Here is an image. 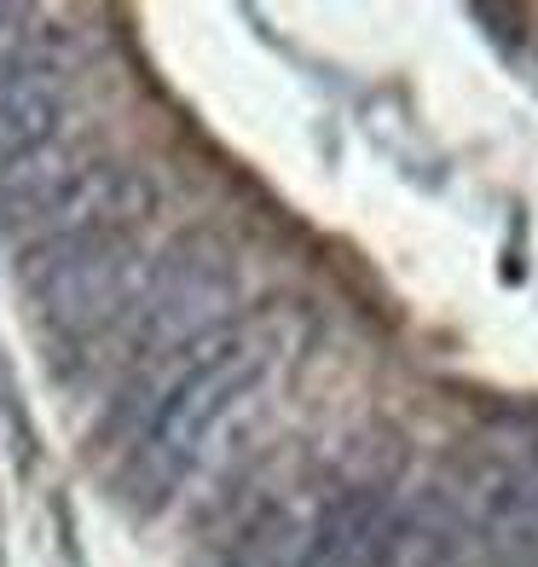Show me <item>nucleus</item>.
Instances as JSON below:
<instances>
[{
	"label": "nucleus",
	"instance_id": "f257e3e1",
	"mask_svg": "<svg viewBox=\"0 0 538 567\" xmlns=\"http://www.w3.org/2000/svg\"><path fill=\"white\" fill-rule=\"evenodd\" d=\"M267 365H272V353L249 330H215V337H203L197 348L179 353L174 377L151 394L139 441L127 452V470H122L127 498L139 509L168 504L179 493V481L203 463L209 441L226 429V417L255 394Z\"/></svg>",
	"mask_w": 538,
	"mask_h": 567
},
{
	"label": "nucleus",
	"instance_id": "f03ea898",
	"mask_svg": "<svg viewBox=\"0 0 538 567\" xmlns=\"http://www.w3.org/2000/svg\"><path fill=\"white\" fill-rule=\"evenodd\" d=\"M18 278H23V296H30L35 319L53 337L87 342L134 313V301L151 278V261L139 255L134 231H99V238L30 244L18 255Z\"/></svg>",
	"mask_w": 538,
	"mask_h": 567
},
{
	"label": "nucleus",
	"instance_id": "7ed1b4c3",
	"mask_svg": "<svg viewBox=\"0 0 538 567\" xmlns=\"http://www.w3.org/2000/svg\"><path fill=\"white\" fill-rule=\"evenodd\" d=\"M232 261L215 244H179L151 267L145 290L127 313V337H134L139 365L151 359H174L197 348L203 337H215V319L232 307Z\"/></svg>",
	"mask_w": 538,
	"mask_h": 567
},
{
	"label": "nucleus",
	"instance_id": "20e7f679",
	"mask_svg": "<svg viewBox=\"0 0 538 567\" xmlns=\"http://www.w3.org/2000/svg\"><path fill=\"white\" fill-rule=\"evenodd\" d=\"M157 209L151 179L127 163L93 157L82 174H70L64 186L35 203L23 220H12V231L30 244H59V238H99V231H134V220H145Z\"/></svg>",
	"mask_w": 538,
	"mask_h": 567
},
{
	"label": "nucleus",
	"instance_id": "39448f33",
	"mask_svg": "<svg viewBox=\"0 0 538 567\" xmlns=\"http://www.w3.org/2000/svg\"><path fill=\"white\" fill-rule=\"evenodd\" d=\"M394 481H348L337 493H324L313 509V533H307L301 567H382L394 533Z\"/></svg>",
	"mask_w": 538,
	"mask_h": 567
},
{
	"label": "nucleus",
	"instance_id": "423d86ee",
	"mask_svg": "<svg viewBox=\"0 0 538 567\" xmlns=\"http://www.w3.org/2000/svg\"><path fill=\"white\" fill-rule=\"evenodd\" d=\"M59 134H64V82L46 64H7L0 70V168L23 163Z\"/></svg>",
	"mask_w": 538,
	"mask_h": 567
}]
</instances>
